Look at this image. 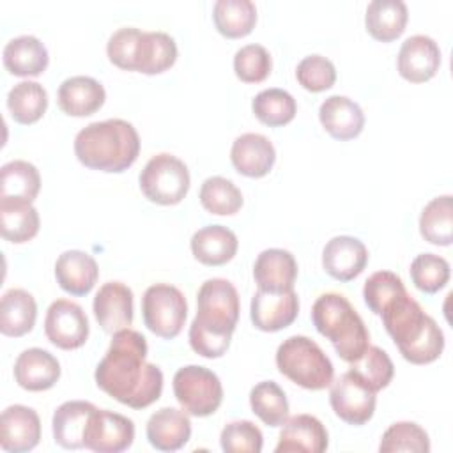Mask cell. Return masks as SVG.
Wrapping results in <instances>:
<instances>
[{
  "mask_svg": "<svg viewBox=\"0 0 453 453\" xmlns=\"http://www.w3.org/2000/svg\"><path fill=\"white\" fill-rule=\"evenodd\" d=\"M147 350L142 333L129 327L113 333L94 372L97 388L131 409L152 405L163 391V372L157 365L145 361Z\"/></svg>",
  "mask_w": 453,
  "mask_h": 453,
  "instance_id": "6da1fadb",
  "label": "cell"
},
{
  "mask_svg": "<svg viewBox=\"0 0 453 453\" xmlns=\"http://www.w3.org/2000/svg\"><path fill=\"white\" fill-rule=\"evenodd\" d=\"M237 288L225 278L205 280L196 294V315L189 326L191 349L207 359L221 357L239 320Z\"/></svg>",
  "mask_w": 453,
  "mask_h": 453,
  "instance_id": "7a4b0ae2",
  "label": "cell"
},
{
  "mask_svg": "<svg viewBox=\"0 0 453 453\" xmlns=\"http://www.w3.org/2000/svg\"><path fill=\"white\" fill-rule=\"evenodd\" d=\"M379 317L405 361L428 365L442 354V329L409 292L398 296Z\"/></svg>",
  "mask_w": 453,
  "mask_h": 453,
  "instance_id": "3957f363",
  "label": "cell"
},
{
  "mask_svg": "<svg viewBox=\"0 0 453 453\" xmlns=\"http://www.w3.org/2000/svg\"><path fill=\"white\" fill-rule=\"evenodd\" d=\"M74 154L90 170L122 173L140 154V136L134 126L124 119L90 122L78 131Z\"/></svg>",
  "mask_w": 453,
  "mask_h": 453,
  "instance_id": "277c9868",
  "label": "cell"
},
{
  "mask_svg": "<svg viewBox=\"0 0 453 453\" xmlns=\"http://www.w3.org/2000/svg\"><path fill=\"white\" fill-rule=\"evenodd\" d=\"M315 329L331 342L336 354L354 363L370 347V333L350 301L336 292L319 296L311 306Z\"/></svg>",
  "mask_w": 453,
  "mask_h": 453,
  "instance_id": "5b68a950",
  "label": "cell"
},
{
  "mask_svg": "<svg viewBox=\"0 0 453 453\" xmlns=\"http://www.w3.org/2000/svg\"><path fill=\"white\" fill-rule=\"evenodd\" d=\"M276 366L288 380L311 391L329 388L334 379L331 359L317 342L303 334L288 336L280 343Z\"/></svg>",
  "mask_w": 453,
  "mask_h": 453,
  "instance_id": "8992f818",
  "label": "cell"
},
{
  "mask_svg": "<svg viewBox=\"0 0 453 453\" xmlns=\"http://www.w3.org/2000/svg\"><path fill=\"white\" fill-rule=\"evenodd\" d=\"M140 189L157 205H175L189 191L191 177L186 163L173 154L152 156L140 172Z\"/></svg>",
  "mask_w": 453,
  "mask_h": 453,
  "instance_id": "52a82bcc",
  "label": "cell"
},
{
  "mask_svg": "<svg viewBox=\"0 0 453 453\" xmlns=\"http://www.w3.org/2000/svg\"><path fill=\"white\" fill-rule=\"evenodd\" d=\"M173 395L186 414L205 418L219 409L223 386L212 370L200 365H186L173 375Z\"/></svg>",
  "mask_w": 453,
  "mask_h": 453,
  "instance_id": "ba28073f",
  "label": "cell"
},
{
  "mask_svg": "<svg viewBox=\"0 0 453 453\" xmlns=\"http://www.w3.org/2000/svg\"><path fill=\"white\" fill-rule=\"evenodd\" d=\"M143 324L159 338H175L186 322L188 303L184 294L170 283H154L147 287L142 297Z\"/></svg>",
  "mask_w": 453,
  "mask_h": 453,
  "instance_id": "9c48e42d",
  "label": "cell"
},
{
  "mask_svg": "<svg viewBox=\"0 0 453 453\" xmlns=\"http://www.w3.org/2000/svg\"><path fill=\"white\" fill-rule=\"evenodd\" d=\"M329 403L334 414L354 426L368 423L375 412L377 396L365 382H361L350 370L333 379L329 389Z\"/></svg>",
  "mask_w": 453,
  "mask_h": 453,
  "instance_id": "30bf717a",
  "label": "cell"
},
{
  "mask_svg": "<svg viewBox=\"0 0 453 453\" xmlns=\"http://www.w3.org/2000/svg\"><path fill=\"white\" fill-rule=\"evenodd\" d=\"M46 338L62 350H74L88 338V319L83 308L69 299H57L44 317Z\"/></svg>",
  "mask_w": 453,
  "mask_h": 453,
  "instance_id": "8fae6325",
  "label": "cell"
},
{
  "mask_svg": "<svg viewBox=\"0 0 453 453\" xmlns=\"http://www.w3.org/2000/svg\"><path fill=\"white\" fill-rule=\"evenodd\" d=\"M134 441V423L113 411L96 409L83 434V446L97 453H120Z\"/></svg>",
  "mask_w": 453,
  "mask_h": 453,
  "instance_id": "7c38bea8",
  "label": "cell"
},
{
  "mask_svg": "<svg viewBox=\"0 0 453 453\" xmlns=\"http://www.w3.org/2000/svg\"><path fill=\"white\" fill-rule=\"evenodd\" d=\"M299 313V297L294 288L269 292L257 288L250 304L253 326L265 333H276L288 327Z\"/></svg>",
  "mask_w": 453,
  "mask_h": 453,
  "instance_id": "4fadbf2b",
  "label": "cell"
},
{
  "mask_svg": "<svg viewBox=\"0 0 453 453\" xmlns=\"http://www.w3.org/2000/svg\"><path fill=\"white\" fill-rule=\"evenodd\" d=\"M439 67L441 48L430 35L416 34L402 42L396 69L403 80L411 83H425L437 74Z\"/></svg>",
  "mask_w": 453,
  "mask_h": 453,
  "instance_id": "5bb4252c",
  "label": "cell"
},
{
  "mask_svg": "<svg viewBox=\"0 0 453 453\" xmlns=\"http://www.w3.org/2000/svg\"><path fill=\"white\" fill-rule=\"evenodd\" d=\"M41 441L39 414L27 405H9L0 416V446L9 453H25Z\"/></svg>",
  "mask_w": 453,
  "mask_h": 453,
  "instance_id": "9a60e30c",
  "label": "cell"
},
{
  "mask_svg": "<svg viewBox=\"0 0 453 453\" xmlns=\"http://www.w3.org/2000/svg\"><path fill=\"white\" fill-rule=\"evenodd\" d=\"M368 264V250L363 241L352 235L331 237L322 250L324 271L338 280L350 281L357 278Z\"/></svg>",
  "mask_w": 453,
  "mask_h": 453,
  "instance_id": "2e32d148",
  "label": "cell"
},
{
  "mask_svg": "<svg viewBox=\"0 0 453 453\" xmlns=\"http://www.w3.org/2000/svg\"><path fill=\"white\" fill-rule=\"evenodd\" d=\"M94 317L106 333H117L133 322V290L122 281H106L92 303Z\"/></svg>",
  "mask_w": 453,
  "mask_h": 453,
  "instance_id": "e0dca14e",
  "label": "cell"
},
{
  "mask_svg": "<svg viewBox=\"0 0 453 453\" xmlns=\"http://www.w3.org/2000/svg\"><path fill=\"white\" fill-rule=\"evenodd\" d=\"M329 435L322 421L311 414H296L283 423L274 448L276 453H322Z\"/></svg>",
  "mask_w": 453,
  "mask_h": 453,
  "instance_id": "ac0fdd59",
  "label": "cell"
},
{
  "mask_svg": "<svg viewBox=\"0 0 453 453\" xmlns=\"http://www.w3.org/2000/svg\"><path fill=\"white\" fill-rule=\"evenodd\" d=\"M230 161L241 175L260 179L271 172L276 161V149L267 136L260 133H244L234 140Z\"/></svg>",
  "mask_w": 453,
  "mask_h": 453,
  "instance_id": "d6986e66",
  "label": "cell"
},
{
  "mask_svg": "<svg viewBox=\"0 0 453 453\" xmlns=\"http://www.w3.org/2000/svg\"><path fill=\"white\" fill-rule=\"evenodd\" d=\"M14 380L27 391H46L60 379L58 359L39 347L25 349L14 361Z\"/></svg>",
  "mask_w": 453,
  "mask_h": 453,
  "instance_id": "ffe728a7",
  "label": "cell"
},
{
  "mask_svg": "<svg viewBox=\"0 0 453 453\" xmlns=\"http://www.w3.org/2000/svg\"><path fill=\"white\" fill-rule=\"evenodd\" d=\"M106 99L104 87L92 76L65 78L57 92L58 108L71 117H88L96 113Z\"/></svg>",
  "mask_w": 453,
  "mask_h": 453,
  "instance_id": "44dd1931",
  "label": "cell"
},
{
  "mask_svg": "<svg viewBox=\"0 0 453 453\" xmlns=\"http://www.w3.org/2000/svg\"><path fill=\"white\" fill-rule=\"evenodd\" d=\"M319 119L322 127L334 140H352L361 134L365 127V113L361 106L347 96H329L319 108Z\"/></svg>",
  "mask_w": 453,
  "mask_h": 453,
  "instance_id": "7402d4cb",
  "label": "cell"
},
{
  "mask_svg": "<svg viewBox=\"0 0 453 453\" xmlns=\"http://www.w3.org/2000/svg\"><path fill=\"white\" fill-rule=\"evenodd\" d=\"M253 278L258 288L283 292L294 288L297 278V262L288 250L269 248L258 253L253 264Z\"/></svg>",
  "mask_w": 453,
  "mask_h": 453,
  "instance_id": "603a6c76",
  "label": "cell"
},
{
  "mask_svg": "<svg viewBox=\"0 0 453 453\" xmlns=\"http://www.w3.org/2000/svg\"><path fill=\"white\" fill-rule=\"evenodd\" d=\"M55 278L64 292L87 296L99 278V267L92 255L81 250H67L55 262Z\"/></svg>",
  "mask_w": 453,
  "mask_h": 453,
  "instance_id": "cb8c5ba5",
  "label": "cell"
},
{
  "mask_svg": "<svg viewBox=\"0 0 453 453\" xmlns=\"http://www.w3.org/2000/svg\"><path fill=\"white\" fill-rule=\"evenodd\" d=\"M147 439L159 451H177L191 437L189 414L175 407L156 411L147 421Z\"/></svg>",
  "mask_w": 453,
  "mask_h": 453,
  "instance_id": "d4e9b609",
  "label": "cell"
},
{
  "mask_svg": "<svg viewBox=\"0 0 453 453\" xmlns=\"http://www.w3.org/2000/svg\"><path fill=\"white\" fill-rule=\"evenodd\" d=\"M97 407L85 400H69L57 407L51 418L53 439L65 449L83 448V434Z\"/></svg>",
  "mask_w": 453,
  "mask_h": 453,
  "instance_id": "484cf974",
  "label": "cell"
},
{
  "mask_svg": "<svg viewBox=\"0 0 453 453\" xmlns=\"http://www.w3.org/2000/svg\"><path fill=\"white\" fill-rule=\"evenodd\" d=\"M191 253L203 265H223L230 262L239 248L237 235L223 225H207L191 237Z\"/></svg>",
  "mask_w": 453,
  "mask_h": 453,
  "instance_id": "4316f807",
  "label": "cell"
},
{
  "mask_svg": "<svg viewBox=\"0 0 453 453\" xmlns=\"http://www.w3.org/2000/svg\"><path fill=\"white\" fill-rule=\"evenodd\" d=\"M5 69L14 76H39L46 71L50 55L35 35H18L2 51Z\"/></svg>",
  "mask_w": 453,
  "mask_h": 453,
  "instance_id": "83f0119b",
  "label": "cell"
},
{
  "mask_svg": "<svg viewBox=\"0 0 453 453\" xmlns=\"http://www.w3.org/2000/svg\"><path fill=\"white\" fill-rule=\"evenodd\" d=\"M37 319V303L23 288H9L0 301V331L5 336L19 338L30 333Z\"/></svg>",
  "mask_w": 453,
  "mask_h": 453,
  "instance_id": "f1b7e54d",
  "label": "cell"
},
{
  "mask_svg": "<svg viewBox=\"0 0 453 453\" xmlns=\"http://www.w3.org/2000/svg\"><path fill=\"white\" fill-rule=\"evenodd\" d=\"M409 19V9L402 0H372L365 12L368 34L380 41L391 42L400 37Z\"/></svg>",
  "mask_w": 453,
  "mask_h": 453,
  "instance_id": "f546056e",
  "label": "cell"
},
{
  "mask_svg": "<svg viewBox=\"0 0 453 453\" xmlns=\"http://www.w3.org/2000/svg\"><path fill=\"white\" fill-rule=\"evenodd\" d=\"M177 60V44L172 35L166 32H142L136 58H134V71L143 74H159L170 69Z\"/></svg>",
  "mask_w": 453,
  "mask_h": 453,
  "instance_id": "4dcf8cb0",
  "label": "cell"
},
{
  "mask_svg": "<svg viewBox=\"0 0 453 453\" xmlns=\"http://www.w3.org/2000/svg\"><path fill=\"white\" fill-rule=\"evenodd\" d=\"M39 225V212L32 202L0 198V230L5 241L27 242L37 235Z\"/></svg>",
  "mask_w": 453,
  "mask_h": 453,
  "instance_id": "1f68e13d",
  "label": "cell"
},
{
  "mask_svg": "<svg viewBox=\"0 0 453 453\" xmlns=\"http://www.w3.org/2000/svg\"><path fill=\"white\" fill-rule=\"evenodd\" d=\"M212 19L221 35L239 39L253 30L257 7L251 0H218L212 7Z\"/></svg>",
  "mask_w": 453,
  "mask_h": 453,
  "instance_id": "d6a6232c",
  "label": "cell"
},
{
  "mask_svg": "<svg viewBox=\"0 0 453 453\" xmlns=\"http://www.w3.org/2000/svg\"><path fill=\"white\" fill-rule=\"evenodd\" d=\"M421 237L435 246H449L453 241V200L451 195L432 198L419 216Z\"/></svg>",
  "mask_w": 453,
  "mask_h": 453,
  "instance_id": "836d02e7",
  "label": "cell"
},
{
  "mask_svg": "<svg viewBox=\"0 0 453 453\" xmlns=\"http://www.w3.org/2000/svg\"><path fill=\"white\" fill-rule=\"evenodd\" d=\"M41 189L39 170L23 159H14L0 168V198L34 202Z\"/></svg>",
  "mask_w": 453,
  "mask_h": 453,
  "instance_id": "e575fe53",
  "label": "cell"
},
{
  "mask_svg": "<svg viewBox=\"0 0 453 453\" xmlns=\"http://www.w3.org/2000/svg\"><path fill=\"white\" fill-rule=\"evenodd\" d=\"M48 108V92L37 81H19L7 94V110L18 124L37 122Z\"/></svg>",
  "mask_w": 453,
  "mask_h": 453,
  "instance_id": "d590c367",
  "label": "cell"
},
{
  "mask_svg": "<svg viewBox=\"0 0 453 453\" xmlns=\"http://www.w3.org/2000/svg\"><path fill=\"white\" fill-rule=\"evenodd\" d=\"M253 414L267 426H281L288 419V400L274 380H262L250 391Z\"/></svg>",
  "mask_w": 453,
  "mask_h": 453,
  "instance_id": "8d00e7d4",
  "label": "cell"
},
{
  "mask_svg": "<svg viewBox=\"0 0 453 453\" xmlns=\"http://www.w3.org/2000/svg\"><path fill=\"white\" fill-rule=\"evenodd\" d=\"M251 110L262 124L280 127L296 117L297 103L290 92L274 87L258 92L251 101Z\"/></svg>",
  "mask_w": 453,
  "mask_h": 453,
  "instance_id": "74e56055",
  "label": "cell"
},
{
  "mask_svg": "<svg viewBox=\"0 0 453 453\" xmlns=\"http://www.w3.org/2000/svg\"><path fill=\"white\" fill-rule=\"evenodd\" d=\"M241 189L226 177H207L200 186L202 207L216 216H232L242 207Z\"/></svg>",
  "mask_w": 453,
  "mask_h": 453,
  "instance_id": "f35d334b",
  "label": "cell"
},
{
  "mask_svg": "<svg viewBox=\"0 0 453 453\" xmlns=\"http://www.w3.org/2000/svg\"><path fill=\"white\" fill-rule=\"evenodd\" d=\"M350 365V372L365 382L372 391H380L389 386L395 375V366L386 350L377 345H370L359 359Z\"/></svg>",
  "mask_w": 453,
  "mask_h": 453,
  "instance_id": "ab89813d",
  "label": "cell"
},
{
  "mask_svg": "<svg viewBox=\"0 0 453 453\" xmlns=\"http://www.w3.org/2000/svg\"><path fill=\"white\" fill-rule=\"evenodd\" d=\"M380 453H395V451H411V453H428L430 439L425 428H421L414 421H398L393 423L380 439L379 444Z\"/></svg>",
  "mask_w": 453,
  "mask_h": 453,
  "instance_id": "60d3db41",
  "label": "cell"
},
{
  "mask_svg": "<svg viewBox=\"0 0 453 453\" xmlns=\"http://www.w3.org/2000/svg\"><path fill=\"white\" fill-rule=\"evenodd\" d=\"M411 280L425 294H435L449 281V264L435 253H421L411 262Z\"/></svg>",
  "mask_w": 453,
  "mask_h": 453,
  "instance_id": "b9f144b4",
  "label": "cell"
},
{
  "mask_svg": "<svg viewBox=\"0 0 453 453\" xmlns=\"http://www.w3.org/2000/svg\"><path fill=\"white\" fill-rule=\"evenodd\" d=\"M405 285L402 278L393 271L373 273L363 287V297L370 311L380 315L388 304H391L398 296L405 294Z\"/></svg>",
  "mask_w": 453,
  "mask_h": 453,
  "instance_id": "7bdbcfd3",
  "label": "cell"
},
{
  "mask_svg": "<svg viewBox=\"0 0 453 453\" xmlns=\"http://www.w3.org/2000/svg\"><path fill=\"white\" fill-rule=\"evenodd\" d=\"M273 69L271 53L262 44L241 46L234 55L235 76L244 83L264 81Z\"/></svg>",
  "mask_w": 453,
  "mask_h": 453,
  "instance_id": "ee69618b",
  "label": "cell"
},
{
  "mask_svg": "<svg viewBox=\"0 0 453 453\" xmlns=\"http://www.w3.org/2000/svg\"><path fill=\"white\" fill-rule=\"evenodd\" d=\"M219 444L226 453H260L264 446V435L255 423L241 419L223 426L219 434Z\"/></svg>",
  "mask_w": 453,
  "mask_h": 453,
  "instance_id": "f6af8a7d",
  "label": "cell"
},
{
  "mask_svg": "<svg viewBox=\"0 0 453 453\" xmlns=\"http://www.w3.org/2000/svg\"><path fill=\"white\" fill-rule=\"evenodd\" d=\"M299 85L310 92H324L336 81L334 64L322 55H308L296 67Z\"/></svg>",
  "mask_w": 453,
  "mask_h": 453,
  "instance_id": "bcb514c9",
  "label": "cell"
},
{
  "mask_svg": "<svg viewBox=\"0 0 453 453\" xmlns=\"http://www.w3.org/2000/svg\"><path fill=\"white\" fill-rule=\"evenodd\" d=\"M143 30L134 27H122L115 30L106 44V55L110 62L124 71H134V58L138 41Z\"/></svg>",
  "mask_w": 453,
  "mask_h": 453,
  "instance_id": "7dc6e473",
  "label": "cell"
}]
</instances>
